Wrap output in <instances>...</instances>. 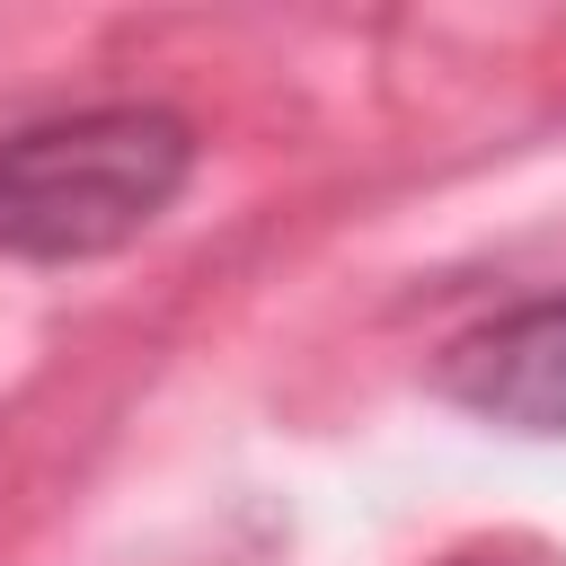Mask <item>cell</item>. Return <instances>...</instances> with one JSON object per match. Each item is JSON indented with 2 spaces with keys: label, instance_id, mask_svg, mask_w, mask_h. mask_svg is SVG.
<instances>
[{
  "label": "cell",
  "instance_id": "obj_1",
  "mask_svg": "<svg viewBox=\"0 0 566 566\" xmlns=\"http://www.w3.org/2000/svg\"><path fill=\"white\" fill-rule=\"evenodd\" d=\"M195 177V133L168 106H88L0 133V256L71 265L142 239Z\"/></svg>",
  "mask_w": 566,
  "mask_h": 566
},
{
  "label": "cell",
  "instance_id": "obj_2",
  "mask_svg": "<svg viewBox=\"0 0 566 566\" xmlns=\"http://www.w3.org/2000/svg\"><path fill=\"white\" fill-rule=\"evenodd\" d=\"M433 389L486 424H513V433H566V292L548 301H522L469 336L442 345L433 363Z\"/></svg>",
  "mask_w": 566,
  "mask_h": 566
},
{
  "label": "cell",
  "instance_id": "obj_3",
  "mask_svg": "<svg viewBox=\"0 0 566 566\" xmlns=\"http://www.w3.org/2000/svg\"><path fill=\"white\" fill-rule=\"evenodd\" d=\"M442 566H513V557H442Z\"/></svg>",
  "mask_w": 566,
  "mask_h": 566
}]
</instances>
